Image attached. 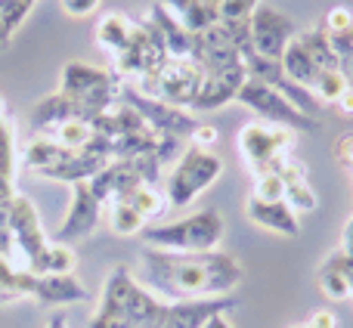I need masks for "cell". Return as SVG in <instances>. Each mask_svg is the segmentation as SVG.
Returning <instances> with one entry per match:
<instances>
[{
  "instance_id": "cell-1",
  "label": "cell",
  "mask_w": 353,
  "mask_h": 328,
  "mask_svg": "<svg viewBox=\"0 0 353 328\" xmlns=\"http://www.w3.org/2000/svg\"><path fill=\"white\" fill-rule=\"evenodd\" d=\"M232 307H239V298L165 300L140 285L128 267H115L103 282L90 328H201Z\"/></svg>"
},
{
  "instance_id": "cell-4",
  "label": "cell",
  "mask_w": 353,
  "mask_h": 328,
  "mask_svg": "<svg viewBox=\"0 0 353 328\" xmlns=\"http://www.w3.org/2000/svg\"><path fill=\"white\" fill-rule=\"evenodd\" d=\"M121 84L124 81L121 74H115V68H99L81 59L65 62L59 72V93L81 105L87 124L118 103Z\"/></svg>"
},
{
  "instance_id": "cell-14",
  "label": "cell",
  "mask_w": 353,
  "mask_h": 328,
  "mask_svg": "<svg viewBox=\"0 0 353 328\" xmlns=\"http://www.w3.org/2000/svg\"><path fill=\"white\" fill-rule=\"evenodd\" d=\"M245 81H248L245 65L232 68V72L205 74L201 90H199V96H195V103H192V109L189 112H217V109H223V105H230L232 99L239 96V90H242Z\"/></svg>"
},
{
  "instance_id": "cell-44",
  "label": "cell",
  "mask_w": 353,
  "mask_h": 328,
  "mask_svg": "<svg viewBox=\"0 0 353 328\" xmlns=\"http://www.w3.org/2000/svg\"><path fill=\"white\" fill-rule=\"evenodd\" d=\"M3 118H6V109H3V103H0V121H3Z\"/></svg>"
},
{
  "instance_id": "cell-19",
  "label": "cell",
  "mask_w": 353,
  "mask_h": 328,
  "mask_svg": "<svg viewBox=\"0 0 353 328\" xmlns=\"http://www.w3.org/2000/svg\"><path fill=\"white\" fill-rule=\"evenodd\" d=\"M146 19L161 31V37H165V43H168V53L176 56V59H189V56H192V34L176 22L174 12L168 10L161 0H155V3L149 6Z\"/></svg>"
},
{
  "instance_id": "cell-17",
  "label": "cell",
  "mask_w": 353,
  "mask_h": 328,
  "mask_svg": "<svg viewBox=\"0 0 353 328\" xmlns=\"http://www.w3.org/2000/svg\"><path fill=\"white\" fill-rule=\"evenodd\" d=\"M161 3L174 12V19L192 37L223 25V19H220V0H161Z\"/></svg>"
},
{
  "instance_id": "cell-42",
  "label": "cell",
  "mask_w": 353,
  "mask_h": 328,
  "mask_svg": "<svg viewBox=\"0 0 353 328\" xmlns=\"http://www.w3.org/2000/svg\"><path fill=\"white\" fill-rule=\"evenodd\" d=\"M201 328H232L230 319H226V313H217V316H211Z\"/></svg>"
},
{
  "instance_id": "cell-6",
  "label": "cell",
  "mask_w": 353,
  "mask_h": 328,
  "mask_svg": "<svg viewBox=\"0 0 353 328\" xmlns=\"http://www.w3.org/2000/svg\"><path fill=\"white\" fill-rule=\"evenodd\" d=\"M236 146L242 161L248 164L251 176L270 174L282 158H288L294 149V134L288 127H276L267 121H248L236 136Z\"/></svg>"
},
{
  "instance_id": "cell-18",
  "label": "cell",
  "mask_w": 353,
  "mask_h": 328,
  "mask_svg": "<svg viewBox=\"0 0 353 328\" xmlns=\"http://www.w3.org/2000/svg\"><path fill=\"white\" fill-rule=\"evenodd\" d=\"M109 158H103V155H93V152H72L65 161H59L56 167H47L41 170L37 176H43V180H53V183H87L93 180L97 174H103Z\"/></svg>"
},
{
  "instance_id": "cell-5",
  "label": "cell",
  "mask_w": 353,
  "mask_h": 328,
  "mask_svg": "<svg viewBox=\"0 0 353 328\" xmlns=\"http://www.w3.org/2000/svg\"><path fill=\"white\" fill-rule=\"evenodd\" d=\"M223 174V158H220L214 149H199V146H189L180 158L174 161L171 174L165 180V195H168V205L174 211L180 207H189L208 186L220 180Z\"/></svg>"
},
{
  "instance_id": "cell-40",
  "label": "cell",
  "mask_w": 353,
  "mask_h": 328,
  "mask_svg": "<svg viewBox=\"0 0 353 328\" xmlns=\"http://www.w3.org/2000/svg\"><path fill=\"white\" fill-rule=\"evenodd\" d=\"M335 105H338V112H341V115H347V118L353 115V87H350V84H347V90L338 96Z\"/></svg>"
},
{
  "instance_id": "cell-41",
  "label": "cell",
  "mask_w": 353,
  "mask_h": 328,
  "mask_svg": "<svg viewBox=\"0 0 353 328\" xmlns=\"http://www.w3.org/2000/svg\"><path fill=\"white\" fill-rule=\"evenodd\" d=\"M47 328H68V319H65V313H62V310H53V313H50V319H47Z\"/></svg>"
},
{
  "instance_id": "cell-27",
  "label": "cell",
  "mask_w": 353,
  "mask_h": 328,
  "mask_svg": "<svg viewBox=\"0 0 353 328\" xmlns=\"http://www.w3.org/2000/svg\"><path fill=\"white\" fill-rule=\"evenodd\" d=\"M65 273H74V251L68 245L56 242V245H47V251L41 254L31 276H65Z\"/></svg>"
},
{
  "instance_id": "cell-39",
  "label": "cell",
  "mask_w": 353,
  "mask_h": 328,
  "mask_svg": "<svg viewBox=\"0 0 353 328\" xmlns=\"http://www.w3.org/2000/svg\"><path fill=\"white\" fill-rule=\"evenodd\" d=\"M341 251L344 257H347V260H353V217L347 220V226H344V232H341Z\"/></svg>"
},
{
  "instance_id": "cell-22",
  "label": "cell",
  "mask_w": 353,
  "mask_h": 328,
  "mask_svg": "<svg viewBox=\"0 0 353 328\" xmlns=\"http://www.w3.org/2000/svg\"><path fill=\"white\" fill-rule=\"evenodd\" d=\"M16 130L3 118L0 121V205H6L16 195Z\"/></svg>"
},
{
  "instance_id": "cell-29",
  "label": "cell",
  "mask_w": 353,
  "mask_h": 328,
  "mask_svg": "<svg viewBox=\"0 0 353 328\" xmlns=\"http://www.w3.org/2000/svg\"><path fill=\"white\" fill-rule=\"evenodd\" d=\"M344 90H347V78H344V72H338V68H323L319 78L313 81V87H310V93L316 96L319 105H329V103L335 105Z\"/></svg>"
},
{
  "instance_id": "cell-36",
  "label": "cell",
  "mask_w": 353,
  "mask_h": 328,
  "mask_svg": "<svg viewBox=\"0 0 353 328\" xmlns=\"http://www.w3.org/2000/svg\"><path fill=\"white\" fill-rule=\"evenodd\" d=\"M217 127L214 124H195V130L189 134V146H199V149H211L214 143H217Z\"/></svg>"
},
{
  "instance_id": "cell-30",
  "label": "cell",
  "mask_w": 353,
  "mask_h": 328,
  "mask_svg": "<svg viewBox=\"0 0 353 328\" xmlns=\"http://www.w3.org/2000/svg\"><path fill=\"white\" fill-rule=\"evenodd\" d=\"M47 136H53L59 146H65L68 152H84L87 143L93 140V127L87 121H65L56 130H50Z\"/></svg>"
},
{
  "instance_id": "cell-37",
  "label": "cell",
  "mask_w": 353,
  "mask_h": 328,
  "mask_svg": "<svg viewBox=\"0 0 353 328\" xmlns=\"http://www.w3.org/2000/svg\"><path fill=\"white\" fill-rule=\"evenodd\" d=\"M99 3H103V0H59L62 12L74 16V19H84V16H90V12H97Z\"/></svg>"
},
{
  "instance_id": "cell-38",
  "label": "cell",
  "mask_w": 353,
  "mask_h": 328,
  "mask_svg": "<svg viewBox=\"0 0 353 328\" xmlns=\"http://www.w3.org/2000/svg\"><path fill=\"white\" fill-rule=\"evenodd\" d=\"M307 325L310 328H338V316L332 310H316V313H310Z\"/></svg>"
},
{
  "instance_id": "cell-16",
  "label": "cell",
  "mask_w": 353,
  "mask_h": 328,
  "mask_svg": "<svg viewBox=\"0 0 353 328\" xmlns=\"http://www.w3.org/2000/svg\"><path fill=\"white\" fill-rule=\"evenodd\" d=\"M245 214H248L251 223L261 226V229H267V232L288 236V238L301 236V220L285 201H263V198L248 195V201H245Z\"/></svg>"
},
{
  "instance_id": "cell-2",
  "label": "cell",
  "mask_w": 353,
  "mask_h": 328,
  "mask_svg": "<svg viewBox=\"0 0 353 328\" xmlns=\"http://www.w3.org/2000/svg\"><path fill=\"white\" fill-rule=\"evenodd\" d=\"M146 279L165 300H214L230 298L245 279L242 263L226 251L208 254H174V251H143Z\"/></svg>"
},
{
  "instance_id": "cell-24",
  "label": "cell",
  "mask_w": 353,
  "mask_h": 328,
  "mask_svg": "<svg viewBox=\"0 0 353 328\" xmlns=\"http://www.w3.org/2000/svg\"><path fill=\"white\" fill-rule=\"evenodd\" d=\"M319 291L325 294L329 300H344L350 298V288H347V273H344V254L341 251H332L323 263H319Z\"/></svg>"
},
{
  "instance_id": "cell-28",
  "label": "cell",
  "mask_w": 353,
  "mask_h": 328,
  "mask_svg": "<svg viewBox=\"0 0 353 328\" xmlns=\"http://www.w3.org/2000/svg\"><path fill=\"white\" fill-rule=\"evenodd\" d=\"M298 37H301V43L310 50V56L316 59L319 68H338V59H335V50H332L325 25H316V28H310V31H298ZM338 72H341V68H338Z\"/></svg>"
},
{
  "instance_id": "cell-8",
  "label": "cell",
  "mask_w": 353,
  "mask_h": 328,
  "mask_svg": "<svg viewBox=\"0 0 353 328\" xmlns=\"http://www.w3.org/2000/svg\"><path fill=\"white\" fill-rule=\"evenodd\" d=\"M236 103H242L245 109L261 115V121L276 124V127H288L292 134L294 130H301V134H316L319 130V118H310V115H304V112H298L276 87L263 84V81H257V78L245 81Z\"/></svg>"
},
{
  "instance_id": "cell-3",
  "label": "cell",
  "mask_w": 353,
  "mask_h": 328,
  "mask_svg": "<svg viewBox=\"0 0 353 328\" xmlns=\"http://www.w3.org/2000/svg\"><path fill=\"white\" fill-rule=\"evenodd\" d=\"M223 217L214 207L205 211H192L180 220H168V223H146L140 238L146 248L174 251V254H208L217 251L223 242Z\"/></svg>"
},
{
  "instance_id": "cell-12",
  "label": "cell",
  "mask_w": 353,
  "mask_h": 328,
  "mask_svg": "<svg viewBox=\"0 0 353 328\" xmlns=\"http://www.w3.org/2000/svg\"><path fill=\"white\" fill-rule=\"evenodd\" d=\"M248 34H251V50H254L257 56L279 62L288 41L298 34V28H294L292 19H288L285 12H279L276 6L257 3V10L251 12V19H248Z\"/></svg>"
},
{
  "instance_id": "cell-10",
  "label": "cell",
  "mask_w": 353,
  "mask_h": 328,
  "mask_svg": "<svg viewBox=\"0 0 353 328\" xmlns=\"http://www.w3.org/2000/svg\"><path fill=\"white\" fill-rule=\"evenodd\" d=\"M6 223H10V232H12V257H19V269L34 273L37 260H41V254L50 245L41 229L37 207L25 195L16 192L10 198V205H6Z\"/></svg>"
},
{
  "instance_id": "cell-9",
  "label": "cell",
  "mask_w": 353,
  "mask_h": 328,
  "mask_svg": "<svg viewBox=\"0 0 353 328\" xmlns=\"http://www.w3.org/2000/svg\"><path fill=\"white\" fill-rule=\"evenodd\" d=\"M168 59H171V53H168V43L161 37V31L143 16V19H137L128 47L115 56V74H121V81L152 78Z\"/></svg>"
},
{
  "instance_id": "cell-21",
  "label": "cell",
  "mask_w": 353,
  "mask_h": 328,
  "mask_svg": "<svg viewBox=\"0 0 353 328\" xmlns=\"http://www.w3.org/2000/svg\"><path fill=\"white\" fill-rule=\"evenodd\" d=\"M279 65H282V72H285V78H288V81H294V84L307 87V90H310L313 81H316V78H319V72H323V68L316 65V59L310 56V50H307L304 43H301V37H298V34H294L292 41H288V47H285V53H282Z\"/></svg>"
},
{
  "instance_id": "cell-43",
  "label": "cell",
  "mask_w": 353,
  "mask_h": 328,
  "mask_svg": "<svg viewBox=\"0 0 353 328\" xmlns=\"http://www.w3.org/2000/svg\"><path fill=\"white\" fill-rule=\"evenodd\" d=\"M344 273H347V288H350V298H353V260L344 257Z\"/></svg>"
},
{
  "instance_id": "cell-15",
  "label": "cell",
  "mask_w": 353,
  "mask_h": 328,
  "mask_svg": "<svg viewBox=\"0 0 353 328\" xmlns=\"http://www.w3.org/2000/svg\"><path fill=\"white\" fill-rule=\"evenodd\" d=\"M31 300H37L41 307H72V304H81L87 300V288L74 279V273H65V276H34L31 279Z\"/></svg>"
},
{
  "instance_id": "cell-34",
  "label": "cell",
  "mask_w": 353,
  "mask_h": 328,
  "mask_svg": "<svg viewBox=\"0 0 353 328\" xmlns=\"http://www.w3.org/2000/svg\"><path fill=\"white\" fill-rule=\"evenodd\" d=\"M332 155H335V164L341 170H347L353 174V130L350 134H341L335 140V149H332Z\"/></svg>"
},
{
  "instance_id": "cell-7",
  "label": "cell",
  "mask_w": 353,
  "mask_h": 328,
  "mask_svg": "<svg viewBox=\"0 0 353 328\" xmlns=\"http://www.w3.org/2000/svg\"><path fill=\"white\" fill-rule=\"evenodd\" d=\"M201 81H205V72H201L192 59H176V56H171L152 78L137 81L134 87L140 93H146V96L161 99V103L174 105V109L189 112L201 90Z\"/></svg>"
},
{
  "instance_id": "cell-33",
  "label": "cell",
  "mask_w": 353,
  "mask_h": 328,
  "mask_svg": "<svg viewBox=\"0 0 353 328\" xmlns=\"http://www.w3.org/2000/svg\"><path fill=\"white\" fill-rule=\"evenodd\" d=\"M251 195H254V198H263V201H282L285 198V183H282V176L276 174V170H270V174L254 176Z\"/></svg>"
},
{
  "instance_id": "cell-26",
  "label": "cell",
  "mask_w": 353,
  "mask_h": 328,
  "mask_svg": "<svg viewBox=\"0 0 353 328\" xmlns=\"http://www.w3.org/2000/svg\"><path fill=\"white\" fill-rule=\"evenodd\" d=\"M103 220L118 236H140V232L146 229V220H143L128 201H112V205H105Z\"/></svg>"
},
{
  "instance_id": "cell-13",
  "label": "cell",
  "mask_w": 353,
  "mask_h": 328,
  "mask_svg": "<svg viewBox=\"0 0 353 328\" xmlns=\"http://www.w3.org/2000/svg\"><path fill=\"white\" fill-rule=\"evenodd\" d=\"M103 211H105V205L99 201V195L93 192L90 180L74 183L72 186V205H68L65 220H62L59 232H56V242L74 245V242H81V238L93 236V229L103 223Z\"/></svg>"
},
{
  "instance_id": "cell-46",
  "label": "cell",
  "mask_w": 353,
  "mask_h": 328,
  "mask_svg": "<svg viewBox=\"0 0 353 328\" xmlns=\"http://www.w3.org/2000/svg\"><path fill=\"white\" fill-rule=\"evenodd\" d=\"M347 84H350V87H353V78H347Z\"/></svg>"
},
{
  "instance_id": "cell-35",
  "label": "cell",
  "mask_w": 353,
  "mask_h": 328,
  "mask_svg": "<svg viewBox=\"0 0 353 328\" xmlns=\"http://www.w3.org/2000/svg\"><path fill=\"white\" fill-rule=\"evenodd\" d=\"M323 25L332 31V34H335V31H347L353 25V12L347 10V6H332V10L325 12Z\"/></svg>"
},
{
  "instance_id": "cell-20",
  "label": "cell",
  "mask_w": 353,
  "mask_h": 328,
  "mask_svg": "<svg viewBox=\"0 0 353 328\" xmlns=\"http://www.w3.org/2000/svg\"><path fill=\"white\" fill-rule=\"evenodd\" d=\"M134 25H137V19H130V16H124V12L112 10V12H103V16L97 19L93 37H97L99 47H103L105 53L115 59V56L128 47L130 34H134Z\"/></svg>"
},
{
  "instance_id": "cell-11",
  "label": "cell",
  "mask_w": 353,
  "mask_h": 328,
  "mask_svg": "<svg viewBox=\"0 0 353 328\" xmlns=\"http://www.w3.org/2000/svg\"><path fill=\"white\" fill-rule=\"evenodd\" d=\"M118 99H121V103H128L130 109H134L152 130L168 134V136H176V140H186L189 143V134H192L195 124H199V118H195L192 112L174 109V105L161 103V99L146 96V93H140L134 84H130V81H124V84H121Z\"/></svg>"
},
{
  "instance_id": "cell-45",
  "label": "cell",
  "mask_w": 353,
  "mask_h": 328,
  "mask_svg": "<svg viewBox=\"0 0 353 328\" xmlns=\"http://www.w3.org/2000/svg\"><path fill=\"white\" fill-rule=\"evenodd\" d=\"M292 328H310V325H307V322H301V325H292Z\"/></svg>"
},
{
  "instance_id": "cell-25",
  "label": "cell",
  "mask_w": 353,
  "mask_h": 328,
  "mask_svg": "<svg viewBox=\"0 0 353 328\" xmlns=\"http://www.w3.org/2000/svg\"><path fill=\"white\" fill-rule=\"evenodd\" d=\"M124 201H128V205L134 207V211L140 214L146 223H149V220H161L168 211H171V205H168V195L161 192L159 186H149V183L137 186Z\"/></svg>"
},
{
  "instance_id": "cell-32",
  "label": "cell",
  "mask_w": 353,
  "mask_h": 328,
  "mask_svg": "<svg viewBox=\"0 0 353 328\" xmlns=\"http://www.w3.org/2000/svg\"><path fill=\"white\" fill-rule=\"evenodd\" d=\"M329 41H332V50H335L338 68L344 72V78H353V25L347 31H335V34L329 31Z\"/></svg>"
},
{
  "instance_id": "cell-31",
  "label": "cell",
  "mask_w": 353,
  "mask_h": 328,
  "mask_svg": "<svg viewBox=\"0 0 353 328\" xmlns=\"http://www.w3.org/2000/svg\"><path fill=\"white\" fill-rule=\"evenodd\" d=\"M34 0H0V37L10 43V37L16 34V28L28 19Z\"/></svg>"
},
{
  "instance_id": "cell-23",
  "label": "cell",
  "mask_w": 353,
  "mask_h": 328,
  "mask_svg": "<svg viewBox=\"0 0 353 328\" xmlns=\"http://www.w3.org/2000/svg\"><path fill=\"white\" fill-rule=\"evenodd\" d=\"M68 155H72V152H68L65 146H59L53 136L37 134L34 140H31L28 146L22 149V167H25V170H34V174H41V170L56 167L59 161H65Z\"/></svg>"
}]
</instances>
